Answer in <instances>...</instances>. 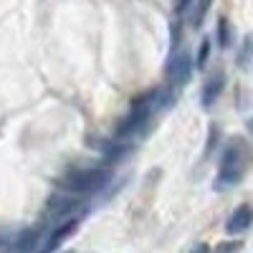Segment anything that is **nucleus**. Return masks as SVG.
Listing matches in <instances>:
<instances>
[{"label":"nucleus","instance_id":"10","mask_svg":"<svg viewBox=\"0 0 253 253\" xmlns=\"http://www.w3.org/2000/svg\"><path fill=\"white\" fill-rule=\"evenodd\" d=\"M190 253H210V248H208L205 243H198V246H195L193 251H190Z\"/></svg>","mask_w":253,"mask_h":253},{"label":"nucleus","instance_id":"6","mask_svg":"<svg viewBox=\"0 0 253 253\" xmlns=\"http://www.w3.org/2000/svg\"><path fill=\"white\" fill-rule=\"evenodd\" d=\"M223 86H225V76L223 74H215L213 79L205 81V89H203V104H205V107H210V104L220 96Z\"/></svg>","mask_w":253,"mask_h":253},{"label":"nucleus","instance_id":"1","mask_svg":"<svg viewBox=\"0 0 253 253\" xmlns=\"http://www.w3.org/2000/svg\"><path fill=\"white\" fill-rule=\"evenodd\" d=\"M155 101H157V91H147V94H142V96L132 104V109H129V114L124 117V122L119 124V129H117V139H126V137L137 134V132L142 129V126L147 124V119L152 117Z\"/></svg>","mask_w":253,"mask_h":253},{"label":"nucleus","instance_id":"3","mask_svg":"<svg viewBox=\"0 0 253 253\" xmlns=\"http://www.w3.org/2000/svg\"><path fill=\"white\" fill-rule=\"evenodd\" d=\"M243 170H246V162H243V155L230 147L223 157V165H220V172H218V187H228V185H238L241 177H243Z\"/></svg>","mask_w":253,"mask_h":253},{"label":"nucleus","instance_id":"2","mask_svg":"<svg viewBox=\"0 0 253 253\" xmlns=\"http://www.w3.org/2000/svg\"><path fill=\"white\" fill-rule=\"evenodd\" d=\"M109 170L94 167V170H79L61 180V187H66L69 193H96L101 185H107Z\"/></svg>","mask_w":253,"mask_h":253},{"label":"nucleus","instance_id":"7","mask_svg":"<svg viewBox=\"0 0 253 253\" xmlns=\"http://www.w3.org/2000/svg\"><path fill=\"white\" fill-rule=\"evenodd\" d=\"M210 3H213V0H198V8H195V18H193V23H200L203 15H205V13H208V8H210Z\"/></svg>","mask_w":253,"mask_h":253},{"label":"nucleus","instance_id":"9","mask_svg":"<svg viewBox=\"0 0 253 253\" xmlns=\"http://www.w3.org/2000/svg\"><path fill=\"white\" fill-rule=\"evenodd\" d=\"M208 48H210V41L205 38L203 46H200V53H198V66H205V61H208Z\"/></svg>","mask_w":253,"mask_h":253},{"label":"nucleus","instance_id":"8","mask_svg":"<svg viewBox=\"0 0 253 253\" xmlns=\"http://www.w3.org/2000/svg\"><path fill=\"white\" fill-rule=\"evenodd\" d=\"M218 28H220V46L225 48V46L230 43V33H228V20H225V18H220Z\"/></svg>","mask_w":253,"mask_h":253},{"label":"nucleus","instance_id":"4","mask_svg":"<svg viewBox=\"0 0 253 253\" xmlns=\"http://www.w3.org/2000/svg\"><path fill=\"white\" fill-rule=\"evenodd\" d=\"M190 74H193V58H190V53L177 51L175 56H170V61H167V79H170L172 86H182L190 79Z\"/></svg>","mask_w":253,"mask_h":253},{"label":"nucleus","instance_id":"5","mask_svg":"<svg viewBox=\"0 0 253 253\" xmlns=\"http://www.w3.org/2000/svg\"><path fill=\"white\" fill-rule=\"evenodd\" d=\"M251 225V208L248 205H241L238 210H233V215L228 218L225 223V230L230 236H238V233H246Z\"/></svg>","mask_w":253,"mask_h":253}]
</instances>
